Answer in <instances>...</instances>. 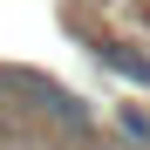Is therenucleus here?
Masks as SVG:
<instances>
[{
    "label": "nucleus",
    "instance_id": "nucleus-1",
    "mask_svg": "<svg viewBox=\"0 0 150 150\" xmlns=\"http://www.w3.org/2000/svg\"><path fill=\"white\" fill-rule=\"evenodd\" d=\"M7 82V96H21V103H34L41 116H62V123H89V109H82V96H68V89H55L48 75H0Z\"/></svg>",
    "mask_w": 150,
    "mask_h": 150
},
{
    "label": "nucleus",
    "instance_id": "nucleus-2",
    "mask_svg": "<svg viewBox=\"0 0 150 150\" xmlns=\"http://www.w3.org/2000/svg\"><path fill=\"white\" fill-rule=\"evenodd\" d=\"M103 62H109L116 75H130V82H150V55H137V48H116V41H109Z\"/></svg>",
    "mask_w": 150,
    "mask_h": 150
}]
</instances>
